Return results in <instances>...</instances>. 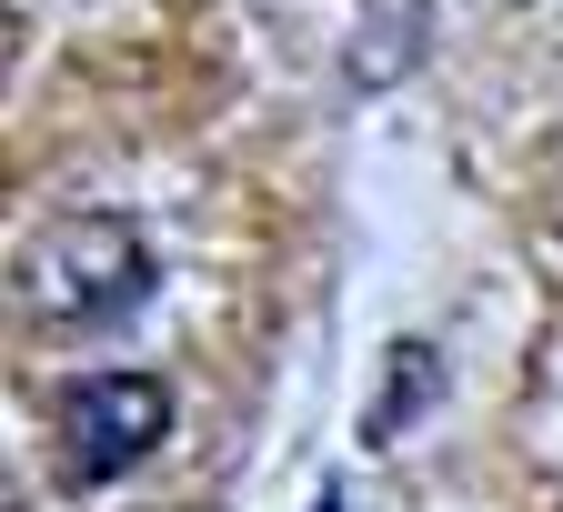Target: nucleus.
<instances>
[{
    "label": "nucleus",
    "instance_id": "f257e3e1",
    "mask_svg": "<svg viewBox=\"0 0 563 512\" xmlns=\"http://www.w3.org/2000/svg\"><path fill=\"white\" fill-rule=\"evenodd\" d=\"M11 302H21L31 332H111L121 312L152 302V252L111 211H70V222H41L21 242Z\"/></svg>",
    "mask_w": 563,
    "mask_h": 512
},
{
    "label": "nucleus",
    "instance_id": "7ed1b4c3",
    "mask_svg": "<svg viewBox=\"0 0 563 512\" xmlns=\"http://www.w3.org/2000/svg\"><path fill=\"white\" fill-rule=\"evenodd\" d=\"M433 402H443V352L433 342H393V382H383V402L363 422V443H402Z\"/></svg>",
    "mask_w": 563,
    "mask_h": 512
},
{
    "label": "nucleus",
    "instance_id": "f03ea898",
    "mask_svg": "<svg viewBox=\"0 0 563 512\" xmlns=\"http://www.w3.org/2000/svg\"><path fill=\"white\" fill-rule=\"evenodd\" d=\"M172 432V382L152 372H81L60 402H51V463L70 492L91 482H121L131 463H152Z\"/></svg>",
    "mask_w": 563,
    "mask_h": 512
},
{
    "label": "nucleus",
    "instance_id": "20e7f679",
    "mask_svg": "<svg viewBox=\"0 0 563 512\" xmlns=\"http://www.w3.org/2000/svg\"><path fill=\"white\" fill-rule=\"evenodd\" d=\"M312 512H342V492H322V502H312Z\"/></svg>",
    "mask_w": 563,
    "mask_h": 512
}]
</instances>
